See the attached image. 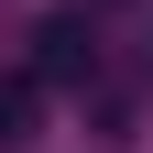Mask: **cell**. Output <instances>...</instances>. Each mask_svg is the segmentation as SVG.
<instances>
[{"instance_id": "obj_1", "label": "cell", "mask_w": 153, "mask_h": 153, "mask_svg": "<svg viewBox=\"0 0 153 153\" xmlns=\"http://www.w3.org/2000/svg\"><path fill=\"white\" fill-rule=\"evenodd\" d=\"M99 22H76V11H55L44 33H33V88H99Z\"/></svg>"}, {"instance_id": "obj_2", "label": "cell", "mask_w": 153, "mask_h": 153, "mask_svg": "<svg viewBox=\"0 0 153 153\" xmlns=\"http://www.w3.org/2000/svg\"><path fill=\"white\" fill-rule=\"evenodd\" d=\"M33 142V76H11L0 88V153H22Z\"/></svg>"}]
</instances>
